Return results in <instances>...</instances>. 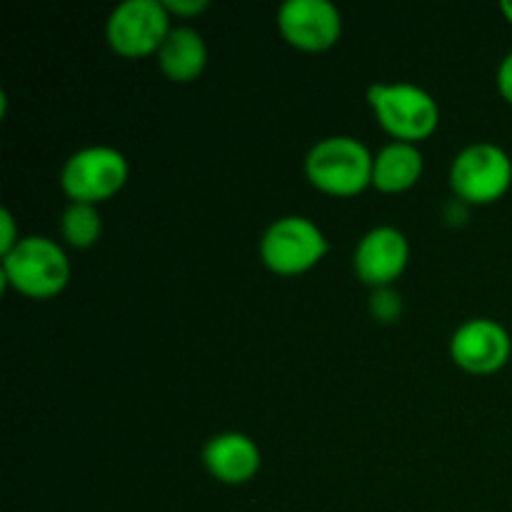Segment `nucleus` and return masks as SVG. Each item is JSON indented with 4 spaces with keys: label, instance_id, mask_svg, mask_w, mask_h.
Returning a JSON list of instances; mask_svg holds the SVG:
<instances>
[{
    "label": "nucleus",
    "instance_id": "nucleus-1",
    "mask_svg": "<svg viewBox=\"0 0 512 512\" xmlns=\"http://www.w3.org/2000/svg\"><path fill=\"white\" fill-rule=\"evenodd\" d=\"M3 288L28 300H53L68 288L70 260L63 245L45 235H23L13 250L0 255Z\"/></svg>",
    "mask_w": 512,
    "mask_h": 512
},
{
    "label": "nucleus",
    "instance_id": "nucleus-2",
    "mask_svg": "<svg viewBox=\"0 0 512 512\" xmlns=\"http://www.w3.org/2000/svg\"><path fill=\"white\" fill-rule=\"evenodd\" d=\"M370 148L353 135H328L305 155V178L318 193L330 198H355L373 188Z\"/></svg>",
    "mask_w": 512,
    "mask_h": 512
},
{
    "label": "nucleus",
    "instance_id": "nucleus-3",
    "mask_svg": "<svg viewBox=\"0 0 512 512\" xmlns=\"http://www.w3.org/2000/svg\"><path fill=\"white\" fill-rule=\"evenodd\" d=\"M373 118L385 133L398 143L420 145L433 138L440 128V105L420 85L398 80V83H373L368 88Z\"/></svg>",
    "mask_w": 512,
    "mask_h": 512
},
{
    "label": "nucleus",
    "instance_id": "nucleus-4",
    "mask_svg": "<svg viewBox=\"0 0 512 512\" xmlns=\"http://www.w3.org/2000/svg\"><path fill=\"white\" fill-rule=\"evenodd\" d=\"M330 253L328 235L305 215H283L260 235V263L280 278H298L318 268Z\"/></svg>",
    "mask_w": 512,
    "mask_h": 512
},
{
    "label": "nucleus",
    "instance_id": "nucleus-5",
    "mask_svg": "<svg viewBox=\"0 0 512 512\" xmlns=\"http://www.w3.org/2000/svg\"><path fill=\"white\" fill-rule=\"evenodd\" d=\"M450 190L455 200L473 205H493L512 188V158L508 150L490 140L465 145L450 163Z\"/></svg>",
    "mask_w": 512,
    "mask_h": 512
},
{
    "label": "nucleus",
    "instance_id": "nucleus-6",
    "mask_svg": "<svg viewBox=\"0 0 512 512\" xmlns=\"http://www.w3.org/2000/svg\"><path fill=\"white\" fill-rule=\"evenodd\" d=\"M128 158L113 145H88L70 155L60 168V190L68 203L103 205L128 185Z\"/></svg>",
    "mask_w": 512,
    "mask_h": 512
},
{
    "label": "nucleus",
    "instance_id": "nucleus-7",
    "mask_svg": "<svg viewBox=\"0 0 512 512\" xmlns=\"http://www.w3.org/2000/svg\"><path fill=\"white\" fill-rule=\"evenodd\" d=\"M170 30L173 18L163 0H123L105 20V40L125 60L155 58Z\"/></svg>",
    "mask_w": 512,
    "mask_h": 512
},
{
    "label": "nucleus",
    "instance_id": "nucleus-8",
    "mask_svg": "<svg viewBox=\"0 0 512 512\" xmlns=\"http://www.w3.org/2000/svg\"><path fill=\"white\" fill-rule=\"evenodd\" d=\"M275 23L280 38L303 53H325L343 38V13L330 0H288Z\"/></svg>",
    "mask_w": 512,
    "mask_h": 512
},
{
    "label": "nucleus",
    "instance_id": "nucleus-9",
    "mask_svg": "<svg viewBox=\"0 0 512 512\" xmlns=\"http://www.w3.org/2000/svg\"><path fill=\"white\" fill-rule=\"evenodd\" d=\"M450 360L470 375H495L510 363L512 338L493 318H470L450 335Z\"/></svg>",
    "mask_w": 512,
    "mask_h": 512
},
{
    "label": "nucleus",
    "instance_id": "nucleus-10",
    "mask_svg": "<svg viewBox=\"0 0 512 512\" xmlns=\"http://www.w3.org/2000/svg\"><path fill=\"white\" fill-rule=\"evenodd\" d=\"M410 265L408 235L395 225H378L353 250V273L368 288H395Z\"/></svg>",
    "mask_w": 512,
    "mask_h": 512
},
{
    "label": "nucleus",
    "instance_id": "nucleus-11",
    "mask_svg": "<svg viewBox=\"0 0 512 512\" xmlns=\"http://www.w3.org/2000/svg\"><path fill=\"white\" fill-rule=\"evenodd\" d=\"M203 465L213 480L220 485H248L255 480V475L263 468V453H260L258 443L250 435L235 433H218L203 445Z\"/></svg>",
    "mask_w": 512,
    "mask_h": 512
},
{
    "label": "nucleus",
    "instance_id": "nucleus-12",
    "mask_svg": "<svg viewBox=\"0 0 512 512\" xmlns=\"http://www.w3.org/2000/svg\"><path fill=\"white\" fill-rule=\"evenodd\" d=\"M208 60V43H205L203 33L195 30L193 25H173L163 48L155 55L160 73L170 83L178 85L195 83L205 73V68H208Z\"/></svg>",
    "mask_w": 512,
    "mask_h": 512
},
{
    "label": "nucleus",
    "instance_id": "nucleus-13",
    "mask_svg": "<svg viewBox=\"0 0 512 512\" xmlns=\"http://www.w3.org/2000/svg\"><path fill=\"white\" fill-rule=\"evenodd\" d=\"M425 173V158L420 145L398 143L388 145L375 153L373 158V188L385 195H403L420 183Z\"/></svg>",
    "mask_w": 512,
    "mask_h": 512
},
{
    "label": "nucleus",
    "instance_id": "nucleus-14",
    "mask_svg": "<svg viewBox=\"0 0 512 512\" xmlns=\"http://www.w3.org/2000/svg\"><path fill=\"white\" fill-rule=\"evenodd\" d=\"M60 238L65 245L75 250H90L98 245L103 235V218H100L98 205L68 203L60 213Z\"/></svg>",
    "mask_w": 512,
    "mask_h": 512
},
{
    "label": "nucleus",
    "instance_id": "nucleus-15",
    "mask_svg": "<svg viewBox=\"0 0 512 512\" xmlns=\"http://www.w3.org/2000/svg\"><path fill=\"white\" fill-rule=\"evenodd\" d=\"M403 313V298L395 288H380L370 295V315L378 323H395Z\"/></svg>",
    "mask_w": 512,
    "mask_h": 512
},
{
    "label": "nucleus",
    "instance_id": "nucleus-16",
    "mask_svg": "<svg viewBox=\"0 0 512 512\" xmlns=\"http://www.w3.org/2000/svg\"><path fill=\"white\" fill-rule=\"evenodd\" d=\"M163 3L168 8L170 18L180 20H193L210 8L208 0H163Z\"/></svg>",
    "mask_w": 512,
    "mask_h": 512
},
{
    "label": "nucleus",
    "instance_id": "nucleus-17",
    "mask_svg": "<svg viewBox=\"0 0 512 512\" xmlns=\"http://www.w3.org/2000/svg\"><path fill=\"white\" fill-rule=\"evenodd\" d=\"M23 238L15 223V215L8 208L0 210V255H5L8 250H13L18 245V240Z\"/></svg>",
    "mask_w": 512,
    "mask_h": 512
},
{
    "label": "nucleus",
    "instance_id": "nucleus-18",
    "mask_svg": "<svg viewBox=\"0 0 512 512\" xmlns=\"http://www.w3.org/2000/svg\"><path fill=\"white\" fill-rule=\"evenodd\" d=\"M495 83H498L500 98L512 108V50L500 60L498 75H495Z\"/></svg>",
    "mask_w": 512,
    "mask_h": 512
},
{
    "label": "nucleus",
    "instance_id": "nucleus-19",
    "mask_svg": "<svg viewBox=\"0 0 512 512\" xmlns=\"http://www.w3.org/2000/svg\"><path fill=\"white\" fill-rule=\"evenodd\" d=\"M500 13H503V18L512 25V0H503V3H500Z\"/></svg>",
    "mask_w": 512,
    "mask_h": 512
}]
</instances>
